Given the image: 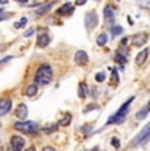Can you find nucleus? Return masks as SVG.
<instances>
[{"instance_id": "18", "label": "nucleus", "mask_w": 150, "mask_h": 151, "mask_svg": "<svg viewBox=\"0 0 150 151\" xmlns=\"http://www.w3.org/2000/svg\"><path fill=\"white\" fill-rule=\"evenodd\" d=\"M36 93H37V86L36 84H32V86H29L27 89H25V96H28V97H33Z\"/></svg>"}, {"instance_id": "7", "label": "nucleus", "mask_w": 150, "mask_h": 151, "mask_svg": "<svg viewBox=\"0 0 150 151\" xmlns=\"http://www.w3.org/2000/svg\"><path fill=\"white\" fill-rule=\"evenodd\" d=\"M149 40V33L148 32H141V33L136 34L133 37V40H132V42H133L134 46H142L145 45L146 42H148Z\"/></svg>"}, {"instance_id": "35", "label": "nucleus", "mask_w": 150, "mask_h": 151, "mask_svg": "<svg viewBox=\"0 0 150 151\" xmlns=\"http://www.w3.org/2000/svg\"><path fill=\"white\" fill-rule=\"evenodd\" d=\"M15 28H16V29H20V28H21V25H20V22H15Z\"/></svg>"}, {"instance_id": "19", "label": "nucleus", "mask_w": 150, "mask_h": 151, "mask_svg": "<svg viewBox=\"0 0 150 151\" xmlns=\"http://www.w3.org/2000/svg\"><path fill=\"white\" fill-rule=\"evenodd\" d=\"M126 53H121V51H119V53L116 54V62L120 63V65H124V63H126Z\"/></svg>"}, {"instance_id": "28", "label": "nucleus", "mask_w": 150, "mask_h": 151, "mask_svg": "<svg viewBox=\"0 0 150 151\" xmlns=\"http://www.w3.org/2000/svg\"><path fill=\"white\" fill-rule=\"evenodd\" d=\"M27 22H28V19L27 17H22V19L20 20V25H21V28H24L25 25H27Z\"/></svg>"}, {"instance_id": "30", "label": "nucleus", "mask_w": 150, "mask_h": 151, "mask_svg": "<svg viewBox=\"0 0 150 151\" xmlns=\"http://www.w3.org/2000/svg\"><path fill=\"white\" fill-rule=\"evenodd\" d=\"M87 0H75V5H84Z\"/></svg>"}, {"instance_id": "41", "label": "nucleus", "mask_w": 150, "mask_h": 151, "mask_svg": "<svg viewBox=\"0 0 150 151\" xmlns=\"http://www.w3.org/2000/svg\"><path fill=\"white\" fill-rule=\"evenodd\" d=\"M0 47H1V46H0Z\"/></svg>"}, {"instance_id": "13", "label": "nucleus", "mask_w": 150, "mask_h": 151, "mask_svg": "<svg viewBox=\"0 0 150 151\" xmlns=\"http://www.w3.org/2000/svg\"><path fill=\"white\" fill-rule=\"evenodd\" d=\"M49 42H50V37H49V34L44 32V33H41L38 36V40H37V46L38 47H46V46L49 45Z\"/></svg>"}, {"instance_id": "8", "label": "nucleus", "mask_w": 150, "mask_h": 151, "mask_svg": "<svg viewBox=\"0 0 150 151\" xmlns=\"http://www.w3.org/2000/svg\"><path fill=\"white\" fill-rule=\"evenodd\" d=\"M24 145H25V141L21 137H19V135H13L11 138V149H12V151H21Z\"/></svg>"}, {"instance_id": "6", "label": "nucleus", "mask_w": 150, "mask_h": 151, "mask_svg": "<svg viewBox=\"0 0 150 151\" xmlns=\"http://www.w3.org/2000/svg\"><path fill=\"white\" fill-rule=\"evenodd\" d=\"M115 7L113 5H105L104 8V20H105V24L107 25H113L115 22Z\"/></svg>"}, {"instance_id": "11", "label": "nucleus", "mask_w": 150, "mask_h": 151, "mask_svg": "<svg viewBox=\"0 0 150 151\" xmlns=\"http://www.w3.org/2000/svg\"><path fill=\"white\" fill-rule=\"evenodd\" d=\"M148 54H149V49H142V50L137 54V57H136V65L142 66L144 63L146 62V59H148Z\"/></svg>"}, {"instance_id": "5", "label": "nucleus", "mask_w": 150, "mask_h": 151, "mask_svg": "<svg viewBox=\"0 0 150 151\" xmlns=\"http://www.w3.org/2000/svg\"><path fill=\"white\" fill-rule=\"evenodd\" d=\"M99 20H97V13L95 11H88L84 16V24H86V28L88 30H92L97 25Z\"/></svg>"}, {"instance_id": "12", "label": "nucleus", "mask_w": 150, "mask_h": 151, "mask_svg": "<svg viewBox=\"0 0 150 151\" xmlns=\"http://www.w3.org/2000/svg\"><path fill=\"white\" fill-rule=\"evenodd\" d=\"M74 11V7L71 3H66L63 4L59 9H57V14H61V16H67V14H71Z\"/></svg>"}, {"instance_id": "39", "label": "nucleus", "mask_w": 150, "mask_h": 151, "mask_svg": "<svg viewBox=\"0 0 150 151\" xmlns=\"http://www.w3.org/2000/svg\"><path fill=\"white\" fill-rule=\"evenodd\" d=\"M4 12V9H3V8H0V13H3Z\"/></svg>"}, {"instance_id": "36", "label": "nucleus", "mask_w": 150, "mask_h": 151, "mask_svg": "<svg viewBox=\"0 0 150 151\" xmlns=\"http://www.w3.org/2000/svg\"><path fill=\"white\" fill-rule=\"evenodd\" d=\"M16 1H19V3H22V4H25V3H28V0H16Z\"/></svg>"}, {"instance_id": "1", "label": "nucleus", "mask_w": 150, "mask_h": 151, "mask_svg": "<svg viewBox=\"0 0 150 151\" xmlns=\"http://www.w3.org/2000/svg\"><path fill=\"white\" fill-rule=\"evenodd\" d=\"M53 79V68L49 65H42L34 75V82L38 86H48Z\"/></svg>"}, {"instance_id": "33", "label": "nucleus", "mask_w": 150, "mask_h": 151, "mask_svg": "<svg viewBox=\"0 0 150 151\" xmlns=\"http://www.w3.org/2000/svg\"><path fill=\"white\" fill-rule=\"evenodd\" d=\"M9 59H12V57H5L4 59H1V60H0V65H3V63H7Z\"/></svg>"}, {"instance_id": "17", "label": "nucleus", "mask_w": 150, "mask_h": 151, "mask_svg": "<svg viewBox=\"0 0 150 151\" xmlns=\"http://www.w3.org/2000/svg\"><path fill=\"white\" fill-rule=\"evenodd\" d=\"M107 41H108V36H107V33H100L99 36L96 37V43L99 46H104Z\"/></svg>"}, {"instance_id": "23", "label": "nucleus", "mask_w": 150, "mask_h": 151, "mask_svg": "<svg viewBox=\"0 0 150 151\" xmlns=\"http://www.w3.org/2000/svg\"><path fill=\"white\" fill-rule=\"evenodd\" d=\"M111 82H112V84H116V83H119V75H117V71H116V70H112Z\"/></svg>"}, {"instance_id": "27", "label": "nucleus", "mask_w": 150, "mask_h": 151, "mask_svg": "<svg viewBox=\"0 0 150 151\" xmlns=\"http://www.w3.org/2000/svg\"><path fill=\"white\" fill-rule=\"evenodd\" d=\"M34 33H36V29H34V28H32V29H29V30H28V32H25V33H24V36H25V37H29V36H32V34H34Z\"/></svg>"}, {"instance_id": "38", "label": "nucleus", "mask_w": 150, "mask_h": 151, "mask_svg": "<svg viewBox=\"0 0 150 151\" xmlns=\"http://www.w3.org/2000/svg\"><path fill=\"white\" fill-rule=\"evenodd\" d=\"M0 3H1V4H7L8 0H0Z\"/></svg>"}, {"instance_id": "26", "label": "nucleus", "mask_w": 150, "mask_h": 151, "mask_svg": "<svg viewBox=\"0 0 150 151\" xmlns=\"http://www.w3.org/2000/svg\"><path fill=\"white\" fill-rule=\"evenodd\" d=\"M56 130H57V125H51V126H49V127H45L44 132L48 133V134H50L51 132H56Z\"/></svg>"}, {"instance_id": "29", "label": "nucleus", "mask_w": 150, "mask_h": 151, "mask_svg": "<svg viewBox=\"0 0 150 151\" xmlns=\"http://www.w3.org/2000/svg\"><path fill=\"white\" fill-rule=\"evenodd\" d=\"M97 106L95 105V104H92V105H90V106H87V108H84V113H87V112H90L91 109H96Z\"/></svg>"}, {"instance_id": "15", "label": "nucleus", "mask_w": 150, "mask_h": 151, "mask_svg": "<svg viewBox=\"0 0 150 151\" xmlns=\"http://www.w3.org/2000/svg\"><path fill=\"white\" fill-rule=\"evenodd\" d=\"M149 112H150V103L146 104L144 108H141L138 110V113L136 114V118H137V120H144V118H146V116L149 114Z\"/></svg>"}, {"instance_id": "14", "label": "nucleus", "mask_w": 150, "mask_h": 151, "mask_svg": "<svg viewBox=\"0 0 150 151\" xmlns=\"http://www.w3.org/2000/svg\"><path fill=\"white\" fill-rule=\"evenodd\" d=\"M15 114H16L17 118H20V120H25V118H27V116H28V108H27V105H25V104H20V105L17 106Z\"/></svg>"}, {"instance_id": "25", "label": "nucleus", "mask_w": 150, "mask_h": 151, "mask_svg": "<svg viewBox=\"0 0 150 151\" xmlns=\"http://www.w3.org/2000/svg\"><path fill=\"white\" fill-rule=\"evenodd\" d=\"M112 146H113L115 147V149H119V147H120V139L119 138H116V137H113V138H112Z\"/></svg>"}, {"instance_id": "24", "label": "nucleus", "mask_w": 150, "mask_h": 151, "mask_svg": "<svg viewBox=\"0 0 150 151\" xmlns=\"http://www.w3.org/2000/svg\"><path fill=\"white\" fill-rule=\"evenodd\" d=\"M104 79H105V74H104V72H97L96 76H95V80H96V82H99V83L104 82Z\"/></svg>"}, {"instance_id": "10", "label": "nucleus", "mask_w": 150, "mask_h": 151, "mask_svg": "<svg viewBox=\"0 0 150 151\" xmlns=\"http://www.w3.org/2000/svg\"><path fill=\"white\" fill-rule=\"evenodd\" d=\"M12 108L11 99H0V116H5Z\"/></svg>"}, {"instance_id": "16", "label": "nucleus", "mask_w": 150, "mask_h": 151, "mask_svg": "<svg viewBox=\"0 0 150 151\" xmlns=\"http://www.w3.org/2000/svg\"><path fill=\"white\" fill-rule=\"evenodd\" d=\"M87 95H88V87L84 83H80L79 87H78V96L80 99H84Z\"/></svg>"}, {"instance_id": "3", "label": "nucleus", "mask_w": 150, "mask_h": 151, "mask_svg": "<svg viewBox=\"0 0 150 151\" xmlns=\"http://www.w3.org/2000/svg\"><path fill=\"white\" fill-rule=\"evenodd\" d=\"M15 129L19 132L24 133V134H36L37 130H38V125L33 121H20V122L15 124Z\"/></svg>"}, {"instance_id": "20", "label": "nucleus", "mask_w": 150, "mask_h": 151, "mask_svg": "<svg viewBox=\"0 0 150 151\" xmlns=\"http://www.w3.org/2000/svg\"><path fill=\"white\" fill-rule=\"evenodd\" d=\"M51 7H53V3H49V4H46V5H42L41 8H38V9L36 11V13L37 14H44V13L48 12V11H50Z\"/></svg>"}, {"instance_id": "37", "label": "nucleus", "mask_w": 150, "mask_h": 151, "mask_svg": "<svg viewBox=\"0 0 150 151\" xmlns=\"http://www.w3.org/2000/svg\"><path fill=\"white\" fill-rule=\"evenodd\" d=\"M25 151H36V149H34V147H29V149H27Z\"/></svg>"}, {"instance_id": "32", "label": "nucleus", "mask_w": 150, "mask_h": 151, "mask_svg": "<svg viewBox=\"0 0 150 151\" xmlns=\"http://www.w3.org/2000/svg\"><path fill=\"white\" fill-rule=\"evenodd\" d=\"M129 40H131V38H129V37H124V38H123V41H121V45H123V46H125L126 43L129 42Z\"/></svg>"}, {"instance_id": "31", "label": "nucleus", "mask_w": 150, "mask_h": 151, "mask_svg": "<svg viewBox=\"0 0 150 151\" xmlns=\"http://www.w3.org/2000/svg\"><path fill=\"white\" fill-rule=\"evenodd\" d=\"M141 5H142V7H149L150 0H141Z\"/></svg>"}, {"instance_id": "34", "label": "nucleus", "mask_w": 150, "mask_h": 151, "mask_svg": "<svg viewBox=\"0 0 150 151\" xmlns=\"http://www.w3.org/2000/svg\"><path fill=\"white\" fill-rule=\"evenodd\" d=\"M42 151H56V150H54L53 147H50V146H46V147L42 149Z\"/></svg>"}, {"instance_id": "4", "label": "nucleus", "mask_w": 150, "mask_h": 151, "mask_svg": "<svg viewBox=\"0 0 150 151\" xmlns=\"http://www.w3.org/2000/svg\"><path fill=\"white\" fill-rule=\"evenodd\" d=\"M150 141V124L140 132V134L133 139V145H145Z\"/></svg>"}, {"instance_id": "2", "label": "nucleus", "mask_w": 150, "mask_h": 151, "mask_svg": "<svg viewBox=\"0 0 150 151\" xmlns=\"http://www.w3.org/2000/svg\"><path fill=\"white\" fill-rule=\"evenodd\" d=\"M134 100V97L132 96L129 99L128 101H125V103L123 104V105L119 108L116 113H115L113 116H112L111 118H109L108 121H107V125H112V124H121L124 120L126 118V114H128V110H129V106H131V103Z\"/></svg>"}, {"instance_id": "9", "label": "nucleus", "mask_w": 150, "mask_h": 151, "mask_svg": "<svg viewBox=\"0 0 150 151\" xmlns=\"http://www.w3.org/2000/svg\"><path fill=\"white\" fill-rule=\"evenodd\" d=\"M74 60H75V63H76L78 66H84L86 63L88 62V55H87L86 51L78 50L76 53H75V55H74Z\"/></svg>"}, {"instance_id": "40", "label": "nucleus", "mask_w": 150, "mask_h": 151, "mask_svg": "<svg viewBox=\"0 0 150 151\" xmlns=\"http://www.w3.org/2000/svg\"><path fill=\"white\" fill-rule=\"evenodd\" d=\"M97 1H100V0H97Z\"/></svg>"}, {"instance_id": "22", "label": "nucleus", "mask_w": 150, "mask_h": 151, "mask_svg": "<svg viewBox=\"0 0 150 151\" xmlns=\"http://www.w3.org/2000/svg\"><path fill=\"white\" fill-rule=\"evenodd\" d=\"M123 32H124V29H123V27H120V25H119V27H113V28H112V34H113L115 37L120 36Z\"/></svg>"}, {"instance_id": "21", "label": "nucleus", "mask_w": 150, "mask_h": 151, "mask_svg": "<svg viewBox=\"0 0 150 151\" xmlns=\"http://www.w3.org/2000/svg\"><path fill=\"white\" fill-rule=\"evenodd\" d=\"M70 122H71V114H70V113H66L65 117L59 121V125H62V126H67Z\"/></svg>"}]
</instances>
